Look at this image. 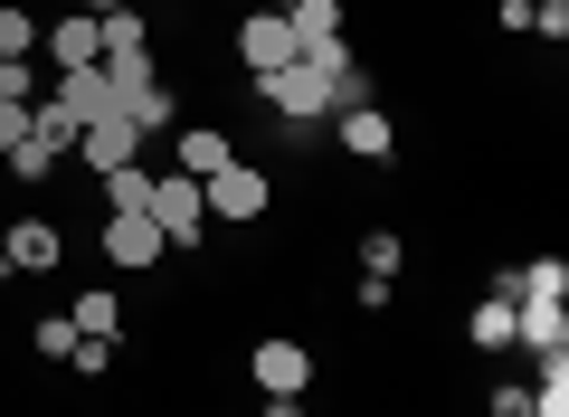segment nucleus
Wrapping results in <instances>:
<instances>
[{
    "instance_id": "3",
    "label": "nucleus",
    "mask_w": 569,
    "mask_h": 417,
    "mask_svg": "<svg viewBox=\"0 0 569 417\" xmlns=\"http://www.w3.org/2000/svg\"><path fill=\"white\" fill-rule=\"evenodd\" d=\"M152 228H162L181 257L209 238V199H200V180H190V171H162V180H152Z\"/></svg>"
},
{
    "instance_id": "7",
    "label": "nucleus",
    "mask_w": 569,
    "mask_h": 417,
    "mask_svg": "<svg viewBox=\"0 0 569 417\" xmlns=\"http://www.w3.org/2000/svg\"><path fill=\"white\" fill-rule=\"evenodd\" d=\"M238 58H247V86H257V77H276V67H295L305 48H295L284 10H247V20H238Z\"/></svg>"
},
{
    "instance_id": "28",
    "label": "nucleus",
    "mask_w": 569,
    "mask_h": 417,
    "mask_svg": "<svg viewBox=\"0 0 569 417\" xmlns=\"http://www.w3.org/2000/svg\"><path fill=\"white\" fill-rule=\"evenodd\" d=\"M77 10H96V20H104V10H133V0H77Z\"/></svg>"
},
{
    "instance_id": "26",
    "label": "nucleus",
    "mask_w": 569,
    "mask_h": 417,
    "mask_svg": "<svg viewBox=\"0 0 569 417\" xmlns=\"http://www.w3.org/2000/svg\"><path fill=\"white\" fill-rule=\"evenodd\" d=\"M493 417H531V389H493Z\"/></svg>"
},
{
    "instance_id": "5",
    "label": "nucleus",
    "mask_w": 569,
    "mask_h": 417,
    "mask_svg": "<svg viewBox=\"0 0 569 417\" xmlns=\"http://www.w3.org/2000/svg\"><path fill=\"white\" fill-rule=\"evenodd\" d=\"M313 370H323V360H313L305 341H284V332H266L257 351H247V379H257L266 398H305V389H313Z\"/></svg>"
},
{
    "instance_id": "16",
    "label": "nucleus",
    "mask_w": 569,
    "mask_h": 417,
    "mask_svg": "<svg viewBox=\"0 0 569 417\" xmlns=\"http://www.w3.org/2000/svg\"><path fill=\"white\" fill-rule=\"evenodd\" d=\"M152 180H162V171H142V161H123V171H104L96 190H104V209H152Z\"/></svg>"
},
{
    "instance_id": "17",
    "label": "nucleus",
    "mask_w": 569,
    "mask_h": 417,
    "mask_svg": "<svg viewBox=\"0 0 569 417\" xmlns=\"http://www.w3.org/2000/svg\"><path fill=\"white\" fill-rule=\"evenodd\" d=\"M152 48V20L142 10H104V58H142Z\"/></svg>"
},
{
    "instance_id": "12",
    "label": "nucleus",
    "mask_w": 569,
    "mask_h": 417,
    "mask_svg": "<svg viewBox=\"0 0 569 417\" xmlns=\"http://www.w3.org/2000/svg\"><path fill=\"white\" fill-rule=\"evenodd\" d=\"M48 105H58V115H104V105H114V86H104V67H58V96H48Z\"/></svg>"
},
{
    "instance_id": "29",
    "label": "nucleus",
    "mask_w": 569,
    "mask_h": 417,
    "mask_svg": "<svg viewBox=\"0 0 569 417\" xmlns=\"http://www.w3.org/2000/svg\"><path fill=\"white\" fill-rule=\"evenodd\" d=\"M0 276H10V219H0Z\"/></svg>"
},
{
    "instance_id": "6",
    "label": "nucleus",
    "mask_w": 569,
    "mask_h": 417,
    "mask_svg": "<svg viewBox=\"0 0 569 417\" xmlns=\"http://www.w3.org/2000/svg\"><path fill=\"white\" fill-rule=\"evenodd\" d=\"M77 161L86 171H123V161H142V133H133V115H123V105H104V115H86L77 123Z\"/></svg>"
},
{
    "instance_id": "13",
    "label": "nucleus",
    "mask_w": 569,
    "mask_h": 417,
    "mask_svg": "<svg viewBox=\"0 0 569 417\" xmlns=\"http://www.w3.org/2000/svg\"><path fill=\"white\" fill-rule=\"evenodd\" d=\"M67 322H77L86 341H123V304H114V285H86V295L67 304Z\"/></svg>"
},
{
    "instance_id": "10",
    "label": "nucleus",
    "mask_w": 569,
    "mask_h": 417,
    "mask_svg": "<svg viewBox=\"0 0 569 417\" xmlns=\"http://www.w3.org/2000/svg\"><path fill=\"white\" fill-rule=\"evenodd\" d=\"M67 266V228L58 219H20L10 228V276H58Z\"/></svg>"
},
{
    "instance_id": "14",
    "label": "nucleus",
    "mask_w": 569,
    "mask_h": 417,
    "mask_svg": "<svg viewBox=\"0 0 569 417\" xmlns=\"http://www.w3.org/2000/svg\"><path fill=\"white\" fill-rule=\"evenodd\" d=\"M466 341H475V351H512V295H493V285H485L475 314H466Z\"/></svg>"
},
{
    "instance_id": "2",
    "label": "nucleus",
    "mask_w": 569,
    "mask_h": 417,
    "mask_svg": "<svg viewBox=\"0 0 569 417\" xmlns=\"http://www.w3.org/2000/svg\"><path fill=\"white\" fill-rule=\"evenodd\" d=\"M200 199H209V219H228V228H257V219H266V199H276V180H266L257 161H219V171L200 180Z\"/></svg>"
},
{
    "instance_id": "20",
    "label": "nucleus",
    "mask_w": 569,
    "mask_h": 417,
    "mask_svg": "<svg viewBox=\"0 0 569 417\" xmlns=\"http://www.w3.org/2000/svg\"><path fill=\"white\" fill-rule=\"evenodd\" d=\"M0 161H10V180H20V190H39V180H48V171H58V161H67V152H48V142H39V133H29V142H20V152H0Z\"/></svg>"
},
{
    "instance_id": "4",
    "label": "nucleus",
    "mask_w": 569,
    "mask_h": 417,
    "mask_svg": "<svg viewBox=\"0 0 569 417\" xmlns=\"http://www.w3.org/2000/svg\"><path fill=\"white\" fill-rule=\"evenodd\" d=\"M96 247H104V266H123V276H142V266H162V228H152V209H104V228H96Z\"/></svg>"
},
{
    "instance_id": "8",
    "label": "nucleus",
    "mask_w": 569,
    "mask_h": 417,
    "mask_svg": "<svg viewBox=\"0 0 569 417\" xmlns=\"http://www.w3.org/2000/svg\"><path fill=\"white\" fill-rule=\"evenodd\" d=\"M332 142H342L351 161H399V123H389L380 105H342V115H332Z\"/></svg>"
},
{
    "instance_id": "15",
    "label": "nucleus",
    "mask_w": 569,
    "mask_h": 417,
    "mask_svg": "<svg viewBox=\"0 0 569 417\" xmlns=\"http://www.w3.org/2000/svg\"><path fill=\"white\" fill-rule=\"evenodd\" d=\"M284 29H295V48H342V0H305V10H284Z\"/></svg>"
},
{
    "instance_id": "18",
    "label": "nucleus",
    "mask_w": 569,
    "mask_h": 417,
    "mask_svg": "<svg viewBox=\"0 0 569 417\" xmlns=\"http://www.w3.org/2000/svg\"><path fill=\"white\" fill-rule=\"evenodd\" d=\"M399 266H408L399 228H361V276H389V285H399Z\"/></svg>"
},
{
    "instance_id": "27",
    "label": "nucleus",
    "mask_w": 569,
    "mask_h": 417,
    "mask_svg": "<svg viewBox=\"0 0 569 417\" xmlns=\"http://www.w3.org/2000/svg\"><path fill=\"white\" fill-rule=\"evenodd\" d=\"M266 417H305V398H266Z\"/></svg>"
},
{
    "instance_id": "24",
    "label": "nucleus",
    "mask_w": 569,
    "mask_h": 417,
    "mask_svg": "<svg viewBox=\"0 0 569 417\" xmlns=\"http://www.w3.org/2000/svg\"><path fill=\"white\" fill-rule=\"evenodd\" d=\"M67 370H86V379H104V370H114V341H86V332H77V351H67Z\"/></svg>"
},
{
    "instance_id": "19",
    "label": "nucleus",
    "mask_w": 569,
    "mask_h": 417,
    "mask_svg": "<svg viewBox=\"0 0 569 417\" xmlns=\"http://www.w3.org/2000/svg\"><path fill=\"white\" fill-rule=\"evenodd\" d=\"M531 417H569V351L541 360V379H531Z\"/></svg>"
},
{
    "instance_id": "30",
    "label": "nucleus",
    "mask_w": 569,
    "mask_h": 417,
    "mask_svg": "<svg viewBox=\"0 0 569 417\" xmlns=\"http://www.w3.org/2000/svg\"><path fill=\"white\" fill-rule=\"evenodd\" d=\"M266 10H305V0H266Z\"/></svg>"
},
{
    "instance_id": "23",
    "label": "nucleus",
    "mask_w": 569,
    "mask_h": 417,
    "mask_svg": "<svg viewBox=\"0 0 569 417\" xmlns=\"http://www.w3.org/2000/svg\"><path fill=\"white\" fill-rule=\"evenodd\" d=\"M531 39H550V48L569 39V0H531Z\"/></svg>"
},
{
    "instance_id": "1",
    "label": "nucleus",
    "mask_w": 569,
    "mask_h": 417,
    "mask_svg": "<svg viewBox=\"0 0 569 417\" xmlns=\"http://www.w3.org/2000/svg\"><path fill=\"white\" fill-rule=\"evenodd\" d=\"M257 96H266L276 123H313V133H323V123H332V67L323 58H295V67H276V77H257Z\"/></svg>"
},
{
    "instance_id": "11",
    "label": "nucleus",
    "mask_w": 569,
    "mask_h": 417,
    "mask_svg": "<svg viewBox=\"0 0 569 417\" xmlns=\"http://www.w3.org/2000/svg\"><path fill=\"white\" fill-rule=\"evenodd\" d=\"M219 161H238V142L219 133V123H190V133H171V171H190V180H209Z\"/></svg>"
},
{
    "instance_id": "21",
    "label": "nucleus",
    "mask_w": 569,
    "mask_h": 417,
    "mask_svg": "<svg viewBox=\"0 0 569 417\" xmlns=\"http://www.w3.org/2000/svg\"><path fill=\"white\" fill-rule=\"evenodd\" d=\"M0 58H39V20H29V0H20V10H0Z\"/></svg>"
},
{
    "instance_id": "25",
    "label": "nucleus",
    "mask_w": 569,
    "mask_h": 417,
    "mask_svg": "<svg viewBox=\"0 0 569 417\" xmlns=\"http://www.w3.org/2000/svg\"><path fill=\"white\" fill-rule=\"evenodd\" d=\"M29 142V105H0V152H20Z\"/></svg>"
},
{
    "instance_id": "9",
    "label": "nucleus",
    "mask_w": 569,
    "mask_h": 417,
    "mask_svg": "<svg viewBox=\"0 0 569 417\" xmlns=\"http://www.w3.org/2000/svg\"><path fill=\"white\" fill-rule=\"evenodd\" d=\"M39 58L48 67H104V20L96 10H67L58 29H39Z\"/></svg>"
},
{
    "instance_id": "22",
    "label": "nucleus",
    "mask_w": 569,
    "mask_h": 417,
    "mask_svg": "<svg viewBox=\"0 0 569 417\" xmlns=\"http://www.w3.org/2000/svg\"><path fill=\"white\" fill-rule=\"evenodd\" d=\"M29 351H39V360H67V351H77V322H67V314H48L39 332H29Z\"/></svg>"
}]
</instances>
